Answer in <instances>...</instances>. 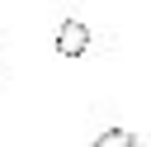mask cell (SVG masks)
<instances>
[{"instance_id": "cell-2", "label": "cell", "mask_w": 151, "mask_h": 147, "mask_svg": "<svg viewBox=\"0 0 151 147\" xmlns=\"http://www.w3.org/2000/svg\"><path fill=\"white\" fill-rule=\"evenodd\" d=\"M94 147H137V133H127V128H104V133L94 138Z\"/></svg>"}, {"instance_id": "cell-1", "label": "cell", "mask_w": 151, "mask_h": 147, "mask_svg": "<svg viewBox=\"0 0 151 147\" xmlns=\"http://www.w3.org/2000/svg\"><path fill=\"white\" fill-rule=\"evenodd\" d=\"M90 47V28L80 24V19H61V28H57V52L61 57H80Z\"/></svg>"}]
</instances>
